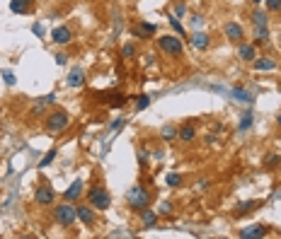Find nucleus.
Returning a JSON list of instances; mask_svg holds the SVG:
<instances>
[{
	"mask_svg": "<svg viewBox=\"0 0 281 239\" xmlns=\"http://www.w3.org/2000/svg\"><path fill=\"white\" fill-rule=\"evenodd\" d=\"M136 54H139V46H136L134 41H129V44H124V46H121V58L129 60V58H134Z\"/></svg>",
	"mask_w": 281,
	"mask_h": 239,
	"instance_id": "nucleus-22",
	"label": "nucleus"
},
{
	"mask_svg": "<svg viewBox=\"0 0 281 239\" xmlns=\"http://www.w3.org/2000/svg\"><path fill=\"white\" fill-rule=\"evenodd\" d=\"M267 12H281V0H264Z\"/></svg>",
	"mask_w": 281,
	"mask_h": 239,
	"instance_id": "nucleus-31",
	"label": "nucleus"
},
{
	"mask_svg": "<svg viewBox=\"0 0 281 239\" xmlns=\"http://www.w3.org/2000/svg\"><path fill=\"white\" fill-rule=\"evenodd\" d=\"M56 155H59V150H56V147H54V150H49V155H46V157H41V162H39V169L49 167V165L56 160Z\"/></svg>",
	"mask_w": 281,
	"mask_h": 239,
	"instance_id": "nucleus-25",
	"label": "nucleus"
},
{
	"mask_svg": "<svg viewBox=\"0 0 281 239\" xmlns=\"http://www.w3.org/2000/svg\"><path fill=\"white\" fill-rule=\"evenodd\" d=\"M255 70H277V60L274 58H255L252 60Z\"/></svg>",
	"mask_w": 281,
	"mask_h": 239,
	"instance_id": "nucleus-20",
	"label": "nucleus"
},
{
	"mask_svg": "<svg viewBox=\"0 0 281 239\" xmlns=\"http://www.w3.org/2000/svg\"><path fill=\"white\" fill-rule=\"evenodd\" d=\"M75 210H78V220L85 225V227H95L97 225V210L87 203V205H75Z\"/></svg>",
	"mask_w": 281,
	"mask_h": 239,
	"instance_id": "nucleus-7",
	"label": "nucleus"
},
{
	"mask_svg": "<svg viewBox=\"0 0 281 239\" xmlns=\"http://www.w3.org/2000/svg\"><path fill=\"white\" fill-rule=\"evenodd\" d=\"M148 104H150V97H148V94L139 97V99H136V111H143V109H145Z\"/></svg>",
	"mask_w": 281,
	"mask_h": 239,
	"instance_id": "nucleus-32",
	"label": "nucleus"
},
{
	"mask_svg": "<svg viewBox=\"0 0 281 239\" xmlns=\"http://www.w3.org/2000/svg\"><path fill=\"white\" fill-rule=\"evenodd\" d=\"M160 138H162V140H167V143H170V140H175V138H177V128H175V126H165V128L160 130Z\"/></svg>",
	"mask_w": 281,
	"mask_h": 239,
	"instance_id": "nucleus-23",
	"label": "nucleus"
},
{
	"mask_svg": "<svg viewBox=\"0 0 281 239\" xmlns=\"http://www.w3.org/2000/svg\"><path fill=\"white\" fill-rule=\"evenodd\" d=\"M167 186H172V188H177V186H182V174H177V172H170L167 174Z\"/></svg>",
	"mask_w": 281,
	"mask_h": 239,
	"instance_id": "nucleus-26",
	"label": "nucleus"
},
{
	"mask_svg": "<svg viewBox=\"0 0 281 239\" xmlns=\"http://www.w3.org/2000/svg\"><path fill=\"white\" fill-rule=\"evenodd\" d=\"M34 203L41 205V208H49L56 203V191L49 186V184H39L37 191H34Z\"/></svg>",
	"mask_w": 281,
	"mask_h": 239,
	"instance_id": "nucleus-6",
	"label": "nucleus"
},
{
	"mask_svg": "<svg viewBox=\"0 0 281 239\" xmlns=\"http://www.w3.org/2000/svg\"><path fill=\"white\" fill-rule=\"evenodd\" d=\"M250 126H252V114L247 111V114H242V121H240V126H238V133H245Z\"/></svg>",
	"mask_w": 281,
	"mask_h": 239,
	"instance_id": "nucleus-27",
	"label": "nucleus"
},
{
	"mask_svg": "<svg viewBox=\"0 0 281 239\" xmlns=\"http://www.w3.org/2000/svg\"><path fill=\"white\" fill-rule=\"evenodd\" d=\"M51 41L59 44V46L70 44V41H73V29H70V27H56V29L51 32Z\"/></svg>",
	"mask_w": 281,
	"mask_h": 239,
	"instance_id": "nucleus-9",
	"label": "nucleus"
},
{
	"mask_svg": "<svg viewBox=\"0 0 281 239\" xmlns=\"http://www.w3.org/2000/svg\"><path fill=\"white\" fill-rule=\"evenodd\" d=\"M201 22H204L201 15H194V17H192V27H201Z\"/></svg>",
	"mask_w": 281,
	"mask_h": 239,
	"instance_id": "nucleus-35",
	"label": "nucleus"
},
{
	"mask_svg": "<svg viewBox=\"0 0 281 239\" xmlns=\"http://www.w3.org/2000/svg\"><path fill=\"white\" fill-rule=\"evenodd\" d=\"M177 138L182 140V143H192V140H197V128L189 123V126H182V128H177Z\"/></svg>",
	"mask_w": 281,
	"mask_h": 239,
	"instance_id": "nucleus-18",
	"label": "nucleus"
},
{
	"mask_svg": "<svg viewBox=\"0 0 281 239\" xmlns=\"http://www.w3.org/2000/svg\"><path fill=\"white\" fill-rule=\"evenodd\" d=\"M68 126H70V114L66 109H54V111L46 114V119H44V130H46L49 135H61Z\"/></svg>",
	"mask_w": 281,
	"mask_h": 239,
	"instance_id": "nucleus-1",
	"label": "nucleus"
},
{
	"mask_svg": "<svg viewBox=\"0 0 281 239\" xmlns=\"http://www.w3.org/2000/svg\"><path fill=\"white\" fill-rule=\"evenodd\" d=\"M170 27H172V29H175L177 34H180V39H182V37H187V32H184L182 22H177V19H175V15H170Z\"/></svg>",
	"mask_w": 281,
	"mask_h": 239,
	"instance_id": "nucleus-29",
	"label": "nucleus"
},
{
	"mask_svg": "<svg viewBox=\"0 0 281 239\" xmlns=\"http://www.w3.org/2000/svg\"><path fill=\"white\" fill-rule=\"evenodd\" d=\"M155 46H158L165 56H170V58L184 56V44H182V39H180L177 34H160V37L155 39Z\"/></svg>",
	"mask_w": 281,
	"mask_h": 239,
	"instance_id": "nucleus-2",
	"label": "nucleus"
},
{
	"mask_svg": "<svg viewBox=\"0 0 281 239\" xmlns=\"http://www.w3.org/2000/svg\"><path fill=\"white\" fill-rule=\"evenodd\" d=\"M155 34H158V27L150 24V22H140L139 27L134 29V37H139V39H150V37H155Z\"/></svg>",
	"mask_w": 281,
	"mask_h": 239,
	"instance_id": "nucleus-16",
	"label": "nucleus"
},
{
	"mask_svg": "<svg viewBox=\"0 0 281 239\" xmlns=\"http://www.w3.org/2000/svg\"><path fill=\"white\" fill-rule=\"evenodd\" d=\"M252 2H255V5H260V2H264V0H252Z\"/></svg>",
	"mask_w": 281,
	"mask_h": 239,
	"instance_id": "nucleus-39",
	"label": "nucleus"
},
{
	"mask_svg": "<svg viewBox=\"0 0 281 239\" xmlns=\"http://www.w3.org/2000/svg\"><path fill=\"white\" fill-rule=\"evenodd\" d=\"M279 165H281V155H277V152H272V155L267 157V162H264L267 169H274V167H279Z\"/></svg>",
	"mask_w": 281,
	"mask_h": 239,
	"instance_id": "nucleus-28",
	"label": "nucleus"
},
{
	"mask_svg": "<svg viewBox=\"0 0 281 239\" xmlns=\"http://www.w3.org/2000/svg\"><path fill=\"white\" fill-rule=\"evenodd\" d=\"M238 56H240V60H245V63H252V60L257 58V46H255V44H242V41H240Z\"/></svg>",
	"mask_w": 281,
	"mask_h": 239,
	"instance_id": "nucleus-14",
	"label": "nucleus"
},
{
	"mask_svg": "<svg viewBox=\"0 0 281 239\" xmlns=\"http://www.w3.org/2000/svg\"><path fill=\"white\" fill-rule=\"evenodd\" d=\"M66 82H68V87H75V90H78V87H82V85H85V70H82L80 65H78V68H73V70H70V75L66 77Z\"/></svg>",
	"mask_w": 281,
	"mask_h": 239,
	"instance_id": "nucleus-15",
	"label": "nucleus"
},
{
	"mask_svg": "<svg viewBox=\"0 0 281 239\" xmlns=\"http://www.w3.org/2000/svg\"><path fill=\"white\" fill-rule=\"evenodd\" d=\"M260 205H262L260 201H247V203H238V205L233 208V215H235V218H242V215L252 213L255 208H260Z\"/></svg>",
	"mask_w": 281,
	"mask_h": 239,
	"instance_id": "nucleus-17",
	"label": "nucleus"
},
{
	"mask_svg": "<svg viewBox=\"0 0 281 239\" xmlns=\"http://www.w3.org/2000/svg\"><path fill=\"white\" fill-rule=\"evenodd\" d=\"M2 80L12 87V85H15V75H12V70H2Z\"/></svg>",
	"mask_w": 281,
	"mask_h": 239,
	"instance_id": "nucleus-33",
	"label": "nucleus"
},
{
	"mask_svg": "<svg viewBox=\"0 0 281 239\" xmlns=\"http://www.w3.org/2000/svg\"><path fill=\"white\" fill-rule=\"evenodd\" d=\"M124 123H126L124 119H117L114 123H112V128H114V130H117V128H124Z\"/></svg>",
	"mask_w": 281,
	"mask_h": 239,
	"instance_id": "nucleus-37",
	"label": "nucleus"
},
{
	"mask_svg": "<svg viewBox=\"0 0 281 239\" xmlns=\"http://www.w3.org/2000/svg\"><path fill=\"white\" fill-rule=\"evenodd\" d=\"M233 97H235V99H240V102H247V104H252V102H255V97H252V94H247L245 90H238V87L233 90Z\"/></svg>",
	"mask_w": 281,
	"mask_h": 239,
	"instance_id": "nucleus-24",
	"label": "nucleus"
},
{
	"mask_svg": "<svg viewBox=\"0 0 281 239\" xmlns=\"http://www.w3.org/2000/svg\"><path fill=\"white\" fill-rule=\"evenodd\" d=\"M184 12H187V2H184V0H177V2H175V17H184Z\"/></svg>",
	"mask_w": 281,
	"mask_h": 239,
	"instance_id": "nucleus-30",
	"label": "nucleus"
},
{
	"mask_svg": "<svg viewBox=\"0 0 281 239\" xmlns=\"http://www.w3.org/2000/svg\"><path fill=\"white\" fill-rule=\"evenodd\" d=\"M189 39H192V44H194L199 51H206V49H209V41H211V39H209V34H206V32H194Z\"/></svg>",
	"mask_w": 281,
	"mask_h": 239,
	"instance_id": "nucleus-19",
	"label": "nucleus"
},
{
	"mask_svg": "<svg viewBox=\"0 0 281 239\" xmlns=\"http://www.w3.org/2000/svg\"><path fill=\"white\" fill-rule=\"evenodd\" d=\"M150 201H153V196H150V191L145 186H134L126 193V203H129V208L134 213H140L143 208H150Z\"/></svg>",
	"mask_w": 281,
	"mask_h": 239,
	"instance_id": "nucleus-4",
	"label": "nucleus"
},
{
	"mask_svg": "<svg viewBox=\"0 0 281 239\" xmlns=\"http://www.w3.org/2000/svg\"><path fill=\"white\" fill-rule=\"evenodd\" d=\"M277 126H279V128H281V114H279V116H277Z\"/></svg>",
	"mask_w": 281,
	"mask_h": 239,
	"instance_id": "nucleus-38",
	"label": "nucleus"
},
{
	"mask_svg": "<svg viewBox=\"0 0 281 239\" xmlns=\"http://www.w3.org/2000/svg\"><path fill=\"white\" fill-rule=\"evenodd\" d=\"M267 235V227L264 225H247L242 230H238V237L240 239H260Z\"/></svg>",
	"mask_w": 281,
	"mask_h": 239,
	"instance_id": "nucleus-10",
	"label": "nucleus"
},
{
	"mask_svg": "<svg viewBox=\"0 0 281 239\" xmlns=\"http://www.w3.org/2000/svg\"><path fill=\"white\" fill-rule=\"evenodd\" d=\"M223 34H225V39L233 41V44H240V41L245 39V29H242V24H238V22H225Z\"/></svg>",
	"mask_w": 281,
	"mask_h": 239,
	"instance_id": "nucleus-8",
	"label": "nucleus"
},
{
	"mask_svg": "<svg viewBox=\"0 0 281 239\" xmlns=\"http://www.w3.org/2000/svg\"><path fill=\"white\" fill-rule=\"evenodd\" d=\"M56 63H59V65H66V63H68V56H66V54H56Z\"/></svg>",
	"mask_w": 281,
	"mask_h": 239,
	"instance_id": "nucleus-36",
	"label": "nucleus"
},
{
	"mask_svg": "<svg viewBox=\"0 0 281 239\" xmlns=\"http://www.w3.org/2000/svg\"><path fill=\"white\" fill-rule=\"evenodd\" d=\"M32 32H34V34H37V37H41V39H44V27H41V24H39V22H37V24H34V27H32Z\"/></svg>",
	"mask_w": 281,
	"mask_h": 239,
	"instance_id": "nucleus-34",
	"label": "nucleus"
},
{
	"mask_svg": "<svg viewBox=\"0 0 281 239\" xmlns=\"http://www.w3.org/2000/svg\"><path fill=\"white\" fill-rule=\"evenodd\" d=\"M82 191H85V181L82 179H75L73 184H70L68 188H66V193H63V201H78L80 196H82Z\"/></svg>",
	"mask_w": 281,
	"mask_h": 239,
	"instance_id": "nucleus-11",
	"label": "nucleus"
},
{
	"mask_svg": "<svg viewBox=\"0 0 281 239\" xmlns=\"http://www.w3.org/2000/svg\"><path fill=\"white\" fill-rule=\"evenodd\" d=\"M139 215H140V227H143V230H153V227L158 225V210L143 208Z\"/></svg>",
	"mask_w": 281,
	"mask_h": 239,
	"instance_id": "nucleus-12",
	"label": "nucleus"
},
{
	"mask_svg": "<svg viewBox=\"0 0 281 239\" xmlns=\"http://www.w3.org/2000/svg\"><path fill=\"white\" fill-rule=\"evenodd\" d=\"M10 10L15 15H29L34 10V0H10Z\"/></svg>",
	"mask_w": 281,
	"mask_h": 239,
	"instance_id": "nucleus-13",
	"label": "nucleus"
},
{
	"mask_svg": "<svg viewBox=\"0 0 281 239\" xmlns=\"http://www.w3.org/2000/svg\"><path fill=\"white\" fill-rule=\"evenodd\" d=\"M54 220H56V225H61V227H73L75 220H78L75 205H73L70 201H63V203L54 205Z\"/></svg>",
	"mask_w": 281,
	"mask_h": 239,
	"instance_id": "nucleus-5",
	"label": "nucleus"
},
{
	"mask_svg": "<svg viewBox=\"0 0 281 239\" xmlns=\"http://www.w3.org/2000/svg\"><path fill=\"white\" fill-rule=\"evenodd\" d=\"M250 19H252L255 27H257V24H269V12H267V10H255V12L250 15Z\"/></svg>",
	"mask_w": 281,
	"mask_h": 239,
	"instance_id": "nucleus-21",
	"label": "nucleus"
},
{
	"mask_svg": "<svg viewBox=\"0 0 281 239\" xmlns=\"http://www.w3.org/2000/svg\"><path fill=\"white\" fill-rule=\"evenodd\" d=\"M85 196H87V203H90L95 210H109V205H112V196H109L107 186L95 184V186H90V188L85 191Z\"/></svg>",
	"mask_w": 281,
	"mask_h": 239,
	"instance_id": "nucleus-3",
	"label": "nucleus"
}]
</instances>
